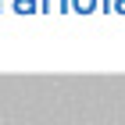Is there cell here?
I'll list each match as a JSON object with an SVG mask.
<instances>
[{"label": "cell", "mask_w": 125, "mask_h": 125, "mask_svg": "<svg viewBox=\"0 0 125 125\" xmlns=\"http://www.w3.org/2000/svg\"><path fill=\"white\" fill-rule=\"evenodd\" d=\"M68 11H72V0H39V14L57 18V14H68Z\"/></svg>", "instance_id": "cell-1"}, {"label": "cell", "mask_w": 125, "mask_h": 125, "mask_svg": "<svg viewBox=\"0 0 125 125\" xmlns=\"http://www.w3.org/2000/svg\"><path fill=\"white\" fill-rule=\"evenodd\" d=\"M11 14H39V0H11Z\"/></svg>", "instance_id": "cell-2"}, {"label": "cell", "mask_w": 125, "mask_h": 125, "mask_svg": "<svg viewBox=\"0 0 125 125\" xmlns=\"http://www.w3.org/2000/svg\"><path fill=\"white\" fill-rule=\"evenodd\" d=\"M72 11L86 18V14H93V11H96V0H72Z\"/></svg>", "instance_id": "cell-3"}, {"label": "cell", "mask_w": 125, "mask_h": 125, "mask_svg": "<svg viewBox=\"0 0 125 125\" xmlns=\"http://www.w3.org/2000/svg\"><path fill=\"white\" fill-rule=\"evenodd\" d=\"M111 14H125V0H111Z\"/></svg>", "instance_id": "cell-4"}, {"label": "cell", "mask_w": 125, "mask_h": 125, "mask_svg": "<svg viewBox=\"0 0 125 125\" xmlns=\"http://www.w3.org/2000/svg\"><path fill=\"white\" fill-rule=\"evenodd\" d=\"M4 4H7V0H0V14H4Z\"/></svg>", "instance_id": "cell-5"}]
</instances>
